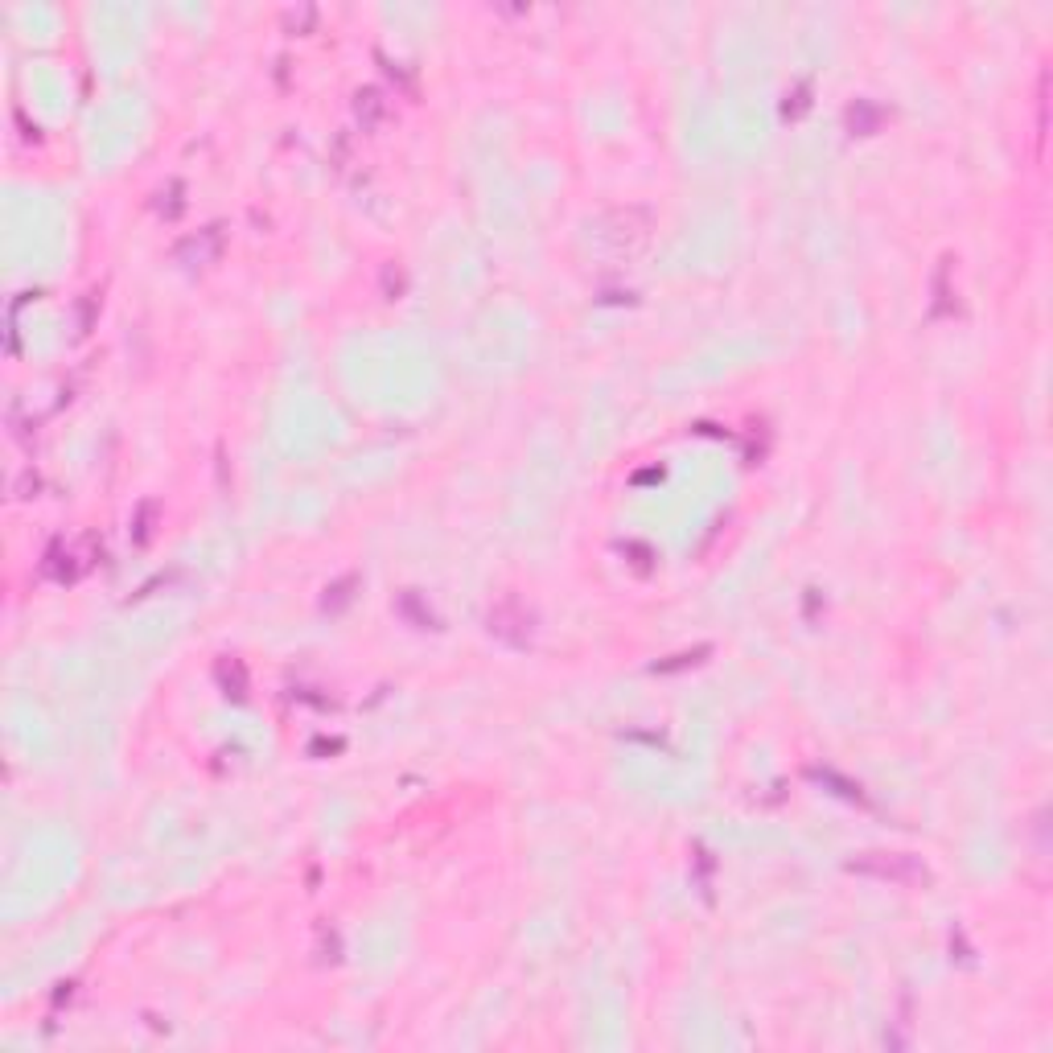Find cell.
Returning a JSON list of instances; mask_svg holds the SVG:
<instances>
[{"label": "cell", "instance_id": "5b68a950", "mask_svg": "<svg viewBox=\"0 0 1053 1053\" xmlns=\"http://www.w3.org/2000/svg\"><path fill=\"white\" fill-rule=\"evenodd\" d=\"M91 568V559L79 556V548H70V543H54V548L46 551V559H42V577H50L54 585H70V580H79V572Z\"/></svg>", "mask_w": 1053, "mask_h": 1053}, {"label": "cell", "instance_id": "ba28073f", "mask_svg": "<svg viewBox=\"0 0 1053 1053\" xmlns=\"http://www.w3.org/2000/svg\"><path fill=\"white\" fill-rule=\"evenodd\" d=\"M400 614L411 617V622L420 625V630H429V625H437V617H432V609L420 601V593H403L400 596Z\"/></svg>", "mask_w": 1053, "mask_h": 1053}, {"label": "cell", "instance_id": "7a4b0ae2", "mask_svg": "<svg viewBox=\"0 0 1053 1053\" xmlns=\"http://www.w3.org/2000/svg\"><path fill=\"white\" fill-rule=\"evenodd\" d=\"M485 630H490L498 642L522 651V646H531V638H535V614L522 605L519 596H503V601L490 605V614H485Z\"/></svg>", "mask_w": 1053, "mask_h": 1053}, {"label": "cell", "instance_id": "277c9868", "mask_svg": "<svg viewBox=\"0 0 1053 1053\" xmlns=\"http://www.w3.org/2000/svg\"><path fill=\"white\" fill-rule=\"evenodd\" d=\"M173 255H178V263H186V268L215 263L218 255H223V226H202V231L186 235V239L173 247Z\"/></svg>", "mask_w": 1053, "mask_h": 1053}, {"label": "cell", "instance_id": "9c48e42d", "mask_svg": "<svg viewBox=\"0 0 1053 1053\" xmlns=\"http://www.w3.org/2000/svg\"><path fill=\"white\" fill-rule=\"evenodd\" d=\"M876 120H881V112H876L873 103H864L860 99L856 107L848 112V124H852V132H873L876 128Z\"/></svg>", "mask_w": 1053, "mask_h": 1053}, {"label": "cell", "instance_id": "8fae6325", "mask_svg": "<svg viewBox=\"0 0 1053 1053\" xmlns=\"http://www.w3.org/2000/svg\"><path fill=\"white\" fill-rule=\"evenodd\" d=\"M350 585H355V580H342V585H334V588H329V593H334V596H326V609H337V605H346V596H350V593H346V588H350Z\"/></svg>", "mask_w": 1053, "mask_h": 1053}, {"label": "cell", "instance_id": "3957f363", "mask_svg": "<svg viewBox=\"0 0 1053 1053\" xmlns=\"http://www.w3.org/2000/svg\"><path fill=\"white\" fill-rule=\"evenodd\" d=\"M651 210H642V206H625V210H614V215H605V223H601V235H605L609 247H617V252H634V247H642L646 239H651Z\"/></svg>", "mask_w": 1053, "mask_h": 1053}, {"label": "cell", "instance_id": "6da1fadb", "mask_svg": "<svg viewBox=\"0 0 1053 1053\" xmlns=\"http://www.w3.org/2000/svg\"><path fill=\"white\" fill-rule=\"evenodd\" d=\"M848 873L873 876L885 885H926L930 881V873L914 856H897V852H864V856L848 860Z\"/></svg>", "mask_w": 1053, "mask_h": 1053}, {"label": "cell", "instance_id": "52a82bcc", "mask_svg": "<svg viewBox=\"0 0 1053 1053\" xmlns=\"http://www.w3.org/2000/svg\"><path fill=\"white\" fill-rule=\"evenodd\" d=\"M218 688L226 691L231 699H243L247 696V671H243V662L239 659H223L218 662Z\"/></svg>", "mask_w": 1053, "mask_h": 1053}, {"label": "cell", "instance_id": "30bf717a", "mask_svg": "<svg viewBox=\"0 0 1053 1053\" xmlns=\"http://www.w3.org/2000/svg\"><path fill=\"white\" fill-rule=\"evenodd\" d=\"M152 514H157V503H144V506H140V514H136V543H144L152 535V527H149Z\"/></svg>", "mask_w": 1053, "mask_h": 1053}, {"label": "cell", "instance_id": "8992f818", "mask_svg": "<svg viewBox=\"0 0 1053 1053\" xmlns=\"http://www.w3.org/2000/svg\"><path fill=\"white\" fill-rule=\"evenodd\" d=\"M355 115L363 128H374V124L387 115V99H383V91H374V87H363V91L355 95Z\"/></svg>", "mask_w": 1053, "mask_h": 1053}, {"label": "cell", "instance_id": "7c38bea8", "mask_svg": "<svg viewBox=\"0 0 1053 1053\" xmlns=\"http://www.w3.org/2000/svg\"><path fill=\"white\" fill-rule=\"evenodd\" d=\"M802 107H807V87H799V91H794V107H786V115H799Z\"/></svg>", "mask_w": 1053, "mask_h": 1053}]
</instances>
